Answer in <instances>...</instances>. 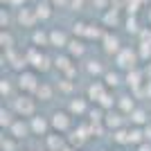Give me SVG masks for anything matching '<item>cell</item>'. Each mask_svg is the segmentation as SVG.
<instances>
[{
    "instance_id": "cell-31",
    "label": "cell",
    "mask_w": 151,
    "mask_h": 151,
    "mask_svg": "<svg viewBox=\"0 0 151 151\" xmlns=\"http://www.w3.org/2000/svg\"><path fill=\"white\" fill-rule=\"evenodd\" d=\"M104 25H120V9H108L104 14Z\"/></svg>"
},
{
    "instance_id": "cell-42",
    "label": "cell",
    "mask_w": 151,
    "mask_h": 151,
    "mask_svg": "<svg viewBox=\"0 0 151 151\" xmlns=\"http://www.w3.org/2000/svg\"><path fill=\"white\" fill-rule=\"evenodd\" d=\"M145 95H147V99H151V79L145 81Z\"/></svg>"
},
{
    "instance_id": "cell-1",
    "label": "cell",
    "mask_w": 151,
    "mask_h": 151,
    "mask_svg": "<svg viewBox=\"0 0 151 151\" xmlns=\"http://www.w3.org/2000/svg\"><path fill=\"white\" fill-rule=\"evenodd\" d=\"M36 97L34 95H25V93H20L16 95L12 99V111L16 113V117H25V120H29V117H34L36 115Z\"/></svg>"
},
{
    "instance_id": "cell-6",
    "label": "cell",
    "mask_w": 151,
    "mask_h": 151,
    "mask_svg": "<svg viewBox=\"0 0 151 151\" xmlns=\"http://www.w3.org/2000/svg\"><path fill=\"white\" fill-rule=\"evenodd\" d=\"M29 126H32V135H50L52 133V124H50V117H45V115L36 113L34 117H29Z\"/></svg>"
},
{
    "instance_id": "cell-5",
    "label": "cell",
    "mask_w": 151,
    "mask_h": 151,
    "mask_svg": "<svg viewBox=\"0 0 151 151\" xmlns=\"http://www.w3.org/2000/svg\"><path fill=\"white\" fill-rule=\"evenodd\" d=\"M113 59H115V63H117V68H122V70L129 72V70L135 68V61H138L140 57H138V52H133L131 47H122Z\"/></svg>"
},
{
    "instance_id": "cell-46",
    "label": "cell",
    "mask_w": 151,
    "mask_h": 151,
    "mask_svg": "<svg viewBox=\"0 0 151 151\" xmlns=\"http://www.w3.org/2000/svg\"><path fill=\"white\" fill-rule=\"evenodd\" d=\"M63 151H79V149H77V147H72V145H68V147H65Z\"/></svg>"
},
{
    "instance_id": "cell-22",
    "label": "cell",
    "mask_w": 151,
    "mask_h": 151,
    "mask_svg": "<svg viewBox=\"0 0 151 151\" xmlns=\"http://www.w3.org/2000/svg\"><path fill=\"white\" fill-rule=\"evenodd\" d=\"M101 81L108 86V90H115L117 86H120L122 81H124V77L117 72V70H106V75L101 77Z\"/></svg>"
},
{
    "instance_id": "cell-10",
    "label": "cell",
    "mask_w": 151,
    "mask_h": 151,
    "mask_svg": "<svg viewBox=\"0 0 151 151\" xmlns=\"http://www.w3.org/2000/svg\"><path fill=\"white\" fill-rule=\"evenodd\" d=\"M124 122H126V115L120 113L117 108H115V111H108L106 117H104V126H106L111 133L117 131V129H124Z\"/></svg>"
},
{
    "instance_id": "cell-24",
    "label": "cell",
    "mask_w": 151,
    "mask_h": 151,
    "mask_svg": "<svg viewBox=\"0 0 151 151\" xmlns=\"http://www.w3.org/2000/svg\"><path fill=\"white\" fill-rule=\"evenodd\" d=\"M0 151H20V140H16L14 135L9 133H2V138H0Z\"/></svg>"
},
{
    "instance_id": "cell-44",
    "label": "cell",
    "mask_w": 151,
    "mask_h": 151,
    "mask_svg": "<svg viewBox=\"0 0 151 151\" xmlns=\"http://www.w3.org/2000/svg\"><path fill=\"white\" fill-rule=\"evenodd\" d=\"M145 72H147V75H149V79H151V61L147 63V70H145Z\"/></svg>"
},
{
    "instance_id": "cell-15",
    "label": "cell",
    "mask_w": 151,
    "mask_h": 151,
    "mask_svg": "<svg viewBox=\"0 0 151 151\" xmlns=\"http://www.w3.org/2000/svg\"><path fill=\"white\" fill-rule=\"evenodd\" d=\"M124 81H126V86H129L131 90H135V88H140V86H145V72L138 70V68H133V70L126 72Z\"/></svg>"
},
{
    "instance_id": "cell-28",
    "label": "cell",
    "mask_w": 151,
    "mask_h": 151,
    "mask_svg": "<svg viewBox=\"0 0 151 151\" xmlns=\"http://www.w3.org/2000/svg\"><path fill=\"white\" fill-rule=\"evenodd\" d=\"M86 72H88L90 77H104L106 75V70H104V65H101V61H88V65H86Z\"/></svg>"
},
{
    "instance_id": "cell-32",
    "label": "cell",
    "mask_w": 151,
    "mask_h": 151,
    "mask_svg": "<svg viewBox=\"0 0 151 151\" xmlns=\"http://www.w3.org/2000/svg\"><path fill=\"white\" fill-rule=\"evenodd\" d=\"M36 16H38V20H47L52 16V7L47 5V2H41V5L36 7Z\"/></svg>"
},
{
    "instance_id": "cell-48",
    "label": "cell",
    "mask_w": 151,
    "mask_h": 151,
    "mask_svg": "<svg viewBox=\"0 0 151 151\" xmlns=\"http://www.w3.org/2000/svg\"><path fill=\"white\" fill-rule=\"evenodd\" d=\"M113 151H122V149H113Z\"/></svg>"
},
{
    "instance_id": "cell-40",
    "label": "cell",
    "mask_w": 151,
    "mask_h": 151,
    "mask_svg": "<svg viewBox=\"0 0 151 151\" xmlns=\"http://www.w3.org/2000/svg\"><path fill=\"white\" fill-rule=\"evenodd\" d=\"M83 2H86V0H70V9H75V12H77V9H81V7H83Z\"/></svg>"
},
{
    "instance_id": "cell-4",
    "label": "cell",
    "mask_w": 151,
    "mask_h": 151,
    "mask_svg": "<svg viewBox=\"0 0 151 151\" xmlns=\"http://www.w3.org/2000/svg\"><path fill=\"white\" fill-rule=\"evenodd\" d=\"M25 59H27V63H29V68L36 70V72H47V70H52V65H54L52 59L41 52V47H29V50L25 52Z\"/></svg>"
},
{
    "instance_id": "cell-11",
    "label": "cell",
    "mask_w": 151,
    "mask_h": 151,
    "mask_svg": "<svg viewBox=\"0 0 151 151\" xmlns=\"http://www.w3.org/2000/svg\"><path fill=\"white\" fill-rule=\"evenodd\" d=\"M65 147H68V135H61L54 131L50 135H45V149L47 151H63Z\"/></svg>"
},
{
    "instance_id": "cell-9",
    "label": "cell",
    "mask_w": 151,
    "mask_h": 151,
    "mask_svg": "<svg viewBox=\"0 0 151 151\" xmlns=\"http://www.w3.org/2000/svg\"><path fill=\"white\" fill-rule=\"evenodd\" d=\"M106 93H108V86L104 81H99V79H95V81L88 86V90H86V97H88L90 104H99Z\"/></svg>"
},
{
    "instance_id": "cell-8",
    "label": "cell",
    "mask_w": 151,
    "mask_h": 151,
    "mask_svg": "<svg viewBox=\"0 0 151 151\" xmlns=\"http://www.w3.org/2000/svg\"><path fill=\"white\" fill-rule=\"evenodd\" d=\"M9 135H14L16 140H25L32 135V126H29V120H25V117H16V122H14L12 126H9Z\"/></svg>"
},
{
    "instance_id": "cell-14",
    "label": "cell",
    "mask_w": 151,
    "mask_h": 151,
    "mask_svg": "<svg viewBox=\"0 0 151 151\" xmlns=\"http://www.w3.org/2000/svg\"><path fill=\"white\" fill-rule=\"evenodd\" d=\"M135 108H138V104H135V97H133L131 93L117 97V111H120V113H124L126 117H129V115H131Z\"/></svg>"
},
{
    "instance_id": "cell-17",
    "label": "cell",
    "mask_w": 151,
    "mask_h": 151,
    "mask_svg": "<svg viewBox=\"0 0 151 151\" xmlns=\"http://www.w3.org/2000/svg\"><path fill=\"white\" fill-rule=\"evenodd\" d=\"M36 20H38V16H36V9H29V7H23L18 12V23L23 27H34L36 25Z\"/></svg>"
},
{
    "instance_id": "cell-13",
    "label": "cell",
    "mask_w": 151,
    "mask_h": 151,
    "mask_svg": "<svg viewBox=\"0 0 151 151\" xmlns=\"http://www.w3.org/2000/svg\"><path fill=\"white\" fill-rule=\"evenodd\" d=\"M149 117H151V113H149V111H147L145 106H138V108H135V111H133L131 115H129V117H126V120L131 122V126H147V124L151 122Z\"/></svg>"
},
{
    "instance_id": "cell-26",
    "label": "cell",
    "mask_w": 151,
    "mask_h": 151,
    "mask_svg": "<svg viewBox=\"0 0 151 151\" xmlns=\"http://www.w3.org/2000/svg\"><path fill=\"white\" fill-rule=\"evenodd\" d=\"M111 138H113V142L117 147H126V145H129V126L113 131V133H111Z\"/></svg>"
},
{
    "instance_id": "cell-36",
    "label": "cell",
    "mask_w": 151,
    "mask_h": 151,
    "mask_svg": "<svg viewBox=\"0 0 151 151\" xmlns=\"http://www.w3.org/2000/svg\"><path fill=\"white\" fill-rule=\"evenodd\" d=\"M90 2H93V7H95V9H101V12L111 7V0H90Z\"/></svg>"
},
{
    "instance_id": "cell-37",
    "label": "cell",
    "mask_w": 151,
    "mask_h": 151,
    "mask_svg": "<svg viewBox=\"0 0 151 151\" xmlns=\"http://www.w3.org/2000/svg\"><path fill=\"white\" fill-rule=\"evenodd\" d=\"M140 43H151V29L149 27L140 29Z\"/></svg>"
},
{
    "instance_id": "cell-12",
    "label": "cell",
    "mask_w": 151,
    "mask_h": 151,
    "mask_svg": "<svg viewBox=\"0 0 151 151\" xmlns=\"http://www.w3.org/2000/svg\"><path fill=\"white\" fill-rule=\"evenodd\" d=\"M101 47H104V52H106V54L115 57V54L122 50L117 34H113V32H106V34H104V38H101Z\"/></svg>"
},
{
    "instance_id": "cell-7",
    "label": "cell",
    "mask_w": 151,
    "mask_h": 151,
    "mask_svg": "<svg viewBox=\"0 0 151 151\" xmlns=\"http://www.w3.org/2000/svg\"><path fill=\"white\" fill-rule=\"evenodd\" d=\"M72 117H88V111H90V101L88 97H72L68 101V108H65Z\"/></svg>"
},
{
    "instance_id": "cell-21",
    "label": "cell",
    "mask_w": 151,
    "mask_h": 151,
    "mask_svg": "<svg viewBox=\"0 0 151 151\" xmlns=\"http://www.w3.org/2000/svg\"><path fill=\"white\" fill-rule=\"evenodd\" d=\"M65 54H70L72 59H81L86 54V45H83V38H75L70 41L68 47H65Z\"/></svg>"
},
{
    "instance_id": "cell-23",
    "label": "cell",
    "mask_w": 151,
    "mask_h": 151,
    "mask_svg": "<svg viewBox=\"0 0 151 151\" xmlns=\"http://www.w3.org/2000/svg\"><path fill=\"white\" fill-rule=\"evenodd\" d=\"M72 61H75V59L70 57V54H59V57L54 59V68H57L61 75H65L70 68H75V63H72Z\"/></svg>"
},
{
    "instance_id": "cell-43",
    "label": "cell",
    "mask_w": 151,
    "mask_h": 151,
    "mask_svg": "<svg viewBox=\"0 0 151 151\" xmlns=\"http://www.w3.org/2000/svg\"><path fill=\"white\" fill-rule=\"evenodd\" d=\"M54 5H70V0H52Z\"/></svg>"
},
{
    "instance_id": "cell-3",
    "label": "cell",
    "mask_w": 151,
    "mask_h": 151,
    "mask_svg": "<svg viewBox=\"0 0 151 151\" xmlns=\"http://www.w3.org/2000/svg\"><path fill=\"white\" fill-rule=\"evenodd\" d=\"M50 124H52V131H54V133L65 135V133H70L72 129H75V117H72L68 111L57 108V111L50 115Z\"/></svg>"
},
{
    "instance_id": "cell-18",
    "label": "cell",
    "mask_w": 151,
    "mask_h": 151,
    "mask_svg": "<svg viewBox=\"0 0 151 151\" xmlns=\"http://www.w3.org/2000/svg\"><path fill=\"white\" fill-rule=\"evenodd\" d=\"M142 142H147L145 126H129V147H140Z\"/></svg>"
},
{
    "instance_id": "cell-34",
    "label": "cell",
    "mask_w": 151,
    "mask_h": 151,
    "mask_svg": "<svg viewBox=\"0 0 151 151\" xmlns=\"http://www.w3.org/2000/svg\"><path fill=\"white\" fill-rule=\"evenodd\" d=\"M104 34H106V32H101L99 27H95V25H88V29H86V38H104Z\"/></svg>"
},
{
    "instance_id": "cell-38",
    "label": "cell",
    "mask_w": 151,
    "mask_h": 151,
    "mask_svg": "<svg viewBox=\"0 0 151 151\" xmlns=\"http://www.w3.org/2000/svg\"><path fill=\"white\" fill-rule=\"evenodd\" d=\"M0 25H2V29H7V25H9V14L2 9L0 12Z\"/></svg>"
},
{
    "instance_id": "cell-20",
    "label": "cell",
    "mask_w": 151,
    "mask_h": 151,
    "mask_svg": "<svg viewBox=\"0 0 151 151\" xmlns=\"http://www.w3.org/2000/svg\"><path fill=\"white\" fill-rule=\"evenodd\" d=\"M16 122V113L12 111V106H0V126H2V131H9V126Z\"/></svg>"
},
{
    "instance_id": "cell-47",
    "label": "cell",
    "mask_w": 151,
    "mask_h": 151,
    "mask_svg": "<svg viewBox=\"0 0 151 151\" xmlns=\"http://www.w3.org/2000/svg\"><path fill=\"white\" fill-rule=\"evenodd\" d=\"M2 2H9V5H12V0H2Z\"/></svg>"
},
{
    "instance_id": "cell-25",
    "label": "cell",
    "mask_w": 151,
    "mask_h": 151,
    "mask_svg": "<svg viewBox=\"0 0 151 151\" xmlns=\"http://www.w3.org/2000/svg\"><path fill=\"white\" fill-rule=\"evenodd\" d=\"M32 43H34V47H45V45H50V32L36 29L32 34Z\"/></svg>"
},
{
    "instance_id": "cell-33",
    "label": "cell",
    "mask_w": 151,
    "mask_h": 151,
    "mask_svg": "<svg viewBox=\"0 0 151 151\" xmlns=\"http://www.w3.org/2000/svg\"><path fill=\"white\" fill-rule=\"evenodd\" d=\"M138 57L142 59V61H151V43H140Z\"/></svg>"
},
{
    "instance_id": "cell-30",
    "label": "cell",
    "mask_w": 151,
    "mask_h": 151,
    "mask_svg": "<svg viewBox=\"0 0 151 151\" xmlns=\"http://www.w3.org/2000/svg\"><path fill=\"white\" fill-rule=\"evenodd\" d=\"M0 45H2V50H14V45H16V41H14V36H12V32L9 29H2L0 32Z\"/></svg>"
},
{
    "instance_id": "cell-16",
    "label": "cell",
    "mask_w": 151,
    "mask_h": 151,
    "mask_svg": "<svg viewBox=\"0 0 151 151\" xmlns=\"http://www.w3.org/2000/svg\"><path fill=\"white\" fill-rule=\"evenodd\" d=\"M54 93H57V86H52V83H47V81H41L38 90L34 93V97H36L38 101H52L54 99Z\"/></svg>"
},
{
    "instance_id": "cell-19",
    "label": "cell",
    "mask_w": 151,
    "mask_h": 151,
    "mask_svg": "<svg viewBox=\"0 0 151 151\" xmlns=\"http://www.w3.org/2000/svg\"><path fill=\"white\" fill-rule=\"evenodd\" d=\"M68 43H70V38H68V34H65L63 29H52L50 32V45H52V47H61V50H65Z\"/></svg>"
},
{
    "instance_id": "cell-45",
    "label": "cell",
    "mask_w": 151,
    "mask_h": 151,
    "mask_svg": "<svg viewBox=\"0 0 151 151\" xmlns=\"http://www.w3.org/2000/svg\"><path fill=\"white\" fill-rule=\"evenodd\" d=\"M27 0H12V5H25Z\"/></svg>"
},
{
    "instance_id": "cell-29",
    "label": "cell",
    "mask_w": 151,
    "mask_h": 151,
    "mask_svg": "<svg viewBox=\"0 0 151 151\" xmlns=\"http://www.w3.org/2000/svg\"><path fill=\"white\" fill-rule=\"evenodd\" d=\"M75 81L72 79H68V77H61L59 79V83H57V90L59 93H63V95H70V93H75Z\"/></svg>"
},
{
    "instance_id": "cell-39",
    "label": "cell",
    "mask_w": 151,
    "mask_h": 151,
    "mask_svg": "<svg viewBox=\"0 0 151 151\" xmlns=\"http://www.w3.org/2000/svg\"><path fill=\"white\" fill-rule=\"evenodd\" d=\"M126 32H138V20H135V18L126 20Z\"/></svg>"
},
{
    "instance_id": "cell-35",
    "label": "cell",
    "mask_w": 151,
    "mask_h": 151,
    "mask_svg": "<svg viewBox=\"0 0 151 151\" xmlns=\"http://www.w3.org/2000/svg\"><path fill=\"white\" fill-rule=\"evenodd\" d=\"M75 36H79V38H86V29H88V25H86V23H81V20H79V23H75Z\"/></svg>"
},
{
    "instance_id": "cell-2",
    "label": "cell",
    "mask_w": 151,
    "mask_h": 151,
    "mask_svg": "<svg viewBox=\"0 0 151 151\" xmlns=\"http://www.w3.org/2000/svg\"><path fill=\"white\" fill-rule=\"evenodd\" d=\"M16 86H18L20 93L25 95H34L38 90V86H41V77H38L36 70H23V72H18V77H16Z\"/></svg>"
},
{
    "instance_id": "cell-27",
    "label": "cell",
    "mask_w": 151,
    "mask_h": 151,
    "mask_svg": "<svg viewBox=\"0 0 151 151\" xmlns=\"http://www.w3.org/2000/svg\"><path fill=\"white\" fill-rule=\"evenodd\" d=\"M0 97L2 99H14V83L12 79H0Z\"/></svg>"
},
{
    "instance_id": "cell-41",
    "label": "cell",
    "mask_w": 151,
    "mask_h": 151,
    "mask_svg": "<svg viewBox=\"0 0 151 151\" xmlns=\"http://www.w3.org/2000/svg\"><path fill=\"white\" fill-rule=\"evenodd\" d=\"M135 151H151V142H142L140 147H133Z\"/></svg>"
}]
</instances>
